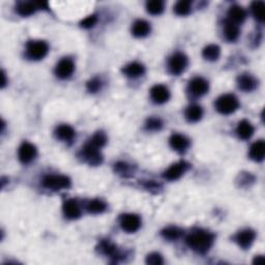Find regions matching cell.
<instances>
[{
	"mask_svg": "<svg viewBox=\"0 0 265 265\" xmlns=\"http://www.w3.org/2000/svg\"><path fill=\"white\" fill-rule=\"evenodd\" d=\"M185 243L194 252L198 254H205L212 248L215 243V234L206 230L196 229L188 235Z\"/></svg>",
	"mask_w": 265,
	"mask_h": 265,
	"instance_id": "cell-1",
	"label": "cell"
},
{
	"mask_svg": "<svg viewBox=\"0 0 265 265\" xmlns=\"http://www.w3.org/2000/svg\"><path fill=\"white\" fill-rule=\"evenodd\" d=\"M215 109L217 112L223 115L233 114L239 109V100L232 93H226V95L217 98L215 102Z\"/></svg>",
	"mask_w": 265,
	"mask_h": 265,
	"instance_id": "cell-2",
	"label": "cell"
},
{
	"mask_svg": "<svg viewBox=\"0 0 265 265\" xmlns=\"http://www.w3.org/2000/svg\"><path fill=\"white\" fill-rule=\"evenodd\" d=\"M49 53V45L42 40L29 41L26 45V57L30 60H42Z\"/></svg>",
	"mask_w": 265,
	"mask_h": 265,
	"instance_id": "cell-3",
	"label": "cell"
},
{
	"mask_svg": "<svg viewBox=\"0 0 265 265\" xmlns=\"http://www.w3.org/2000/svg\"><path fill=\"white\" fill-rule=\"evenodd\" d=\"M42 184L45 189L50 190L53 192H57L60 190H66L71 186L72 182L66 175H59V174H49L46 175L43 178Z\"/></svg>",
	"mask_w": 265,
	"mask_h": 265,
	"instance_id": "cell-4",
	"label": "cell"
},
{
	"mask_svg": "<svg viewBox=\"0 0 265 265\" xmlns=\"http://www.w3.org/2000/svg\"><path fill=\"white\" fill-rule=\"evenodd\" d=\"M79 155L85 163H87L90 166H99L103 163V155L100 153V149L89 142L81 148Z\"/></svg>",
	"mask_w": 265,
	"mask_h": 265,
	"instance_id": "cell-5",
	"label": "cell"
},
{
	"mask_svg": "<svg viewBox=\"0 0 265 265\" xmlns=\"http://www.w3.org/2000/svg\"><path fill=\"white\" fill-rule=\"evenodd\" d=\"M189 66V58L182 52H176L171 55L168 60V69L173 76L182 74Z\"/></svg>",
	"mask_w": 265,
	"mask_h": 265,
	"instance_id": "cell-6",
	"label": "cell"
},
{
	"mask_svg": "<svg viewBox=\"0 0 265 265\" xmlns=\"http://www.w3.org/2000/svg\"><path fill=\"white\" fill-rule=\"evenodd\" d=\"M119 225L124 232L135 233L141 228L142 220L136 214H124L120 216Z\"/></svg>",
	"mask_w": 265,
	"mask_h": 265,
	"instance_id": "cell-7",
	"label": "cell"
},
{
	"mask_svg": "<svg viewBox=\"0 0 265 265\" xmlns=\"http://www.w3.org/2000/svg\"><path fill=\"white\" fill-rule=\"evenodd\" d=\"M209 90V83L202 77H195L189 82L188 91L195 98L205 96Z\"/></svg>",
	"mask_w": 265,
	"mask_h": 265,
	"instance_id": "cell-8",
	"label": "cell"
},
{
	"mask_svg": "<svg viewBox=\"0 0 265 265\" xmlns=\"http://www.w3.org/2000/svg\"><path fill=\"white\" fill-rule=\"evenodd\" d=\"M190 168V164L185 161L177 162L173 165H171L165 172H164V178L169 182H174L181 178Z\"/></svg>",
	"mask_w": 265,
	"mask_h": 265,
	"instance_id": "cell-9",
	"label": "cell"
},
{
	"mask_svg": "<svg viewBox=\"0 0 265 265\" xmlns=\"http://www.w3.org/2000/svg\"><path fill=\"white\" fill-rule=\"evenodd\" d=\"M55 75L60 80H66L71 77L75 72V64L73 59L65 57L59 60L55 66Z\"/></svg>",
	"mask_w": 265,
	"mask_h": 265,
	"instance_id": "cell-10",
	"label": "cell"
},
{
	"mask_svg": "<svg viewBox=\"0 0 265 265\" xmlns=\"http://www.w3.org/2000/svg\"><path fill=\"white\" fill-rule=\"evenodd\" d=\"M256 239V232L252 229H243L238 231L234 235V241L243 250L251 248Z\"/></svg>",
	"mask_w": 265,
	"mask_h": 265,
	"instance_id": "cell-11",
	"label": "cell"
},
{
	"mask_svg": "<svg viewBox=\"0 0 265 265\" xmlns=\"http://www.w3.org/2000/svg\"><path fill=\"white\" fill-rule=\"evenodd\" d=\"M171 93L167 86L163 84H157L150 89V98L154 104L163 105L166 104L170 99Z\"/></svg>",
	"mask_w": 265,
	"mask_h": 265,
	"instance_id": "cell-12",
	"label": "cell"
},
{
	"mask_svg": "<svg viewBox=\"0 0 265 265\" xmlns=\"http://www.w3.org/2000/svg\"><path fill=\"white\" fill-rule=\"evenodd\" d=\"M37 155V149L36 147L30 142H23L18 150V157L22 164H30L33 162Z\"/></svg>",
	"mask_w": 265,
	"mask_h": 265,
	"instance_id": "cell-13",
	"label": "cell"
},
{
	"mask_svg": "<svg viewBox=\"0 0 265 265\" xmlns=\"http://www.w3.org/2000/svg\"><path fill=\"white\" fill-rule=\"evenodd\" d=\"M99 251L103 255L109 257L115 262H117L122 258V254L118 251V248L116 247L110 240H102L99 245Z\"/></svg>",
	"mask_w": 265,
	"mask_h": 265,
	"instance_id": "cell-14",
	"label": "cell"
},
{
	"mask_svg": "<svg viewBox=\"0 0 265 265\" xmlns=\"http://www.w3.org/2000/svg\"><path fill=\"white\" fill-rule=\"evenodd\" d=\"M169 144L173 150H175L179 153H183L189 149V147L191 145V141H190V139L188 137H185L184 135L173 134V135H171V137L169 139Z\"/></svg>",
	"mask_w": 265,
	"mask_h": 265,
	"instance_id": "cell-15",
	"label": "cell"
},
{
	"mask_svg": "<svg viewBox=\"0 0 265 265\" xmlns=\"http://www.w3.org/2000/svg\"><path fill=\"white\" fill-rule=\"evenodd\" d=\"M237 86L245 92H251L258 87V80L251 74H241L237 77Z\"/></svg>",
	"mask_w": 265,
	"mask_h": 265,
	"instance_id": "cell-16",
	"label": "cell"
},
{
	"mask_svg": "<svg viewBox=\"0 0 265 265\" xmlns=\"http://www.w3.org/2000/svg\"><path fill=\"white\" fill-rule=\"evenodd\" d=\"M62 212L68 220H77L81 216V207L75 199L66 200L62 205Z\"/></svg>",
	"mask_w": 265,
	"mask_h": 265,
	"instance_id": "cell-17",
	"label": "cell"
},
{
	"mask_svg": "<svg viewBox=\"0 0 265 265\" xmlns=\"http://www.w3.org/2000/svg\"><path fill=\"white\" fill-rule=\"evenodd\" d=\"M227 17H228V21L234 23L236 25L243 24V23L246 21L247 19V12L244 9L243 6L234 4L230 6V9L228 10L227 13Z\"/></svg>",
	"mask_w": 265,
	"mask_h": 265,
	"instance_id": "cell-18",
	"label": "cell"
},
{
	"mask_svg": "<svg viewBox=\"0 0 265 265\" xmlns=\"http://www.w3.org/2000/svg\"><path fill=\"white\" fill-rule=\"evenodd\" d=\"M146 72L144 65L140 64V62L134 61L131 62V64L127 65L126 66H123L122 68V73L124 76H127L129 78H132V79H136V78L142 77Z\"/></svg>",
	"mask_w": 265,
	"mask_h": 265,
	"instance_id": "cell-19",
	"label": "cell"
},
{
	"mask_svg": "<svg viewBox=\"0 0 265 265\" xmlns=\"http://www.w3.org/2000/svg\"><path fill=\"white\" fill-rule=\"evenodd\" d=\"M150 31H151L150 23L142 19L136 20L132 26V34L135 37L139 38L145 37L150 33Z\"/></svg>",
	"mask_w": 265,
	"mask_h": 265,
	"instance_id": "cell-20",
	"label": "cell"
},
{
	"mask_svg": "<svg viewBox=\"0 0 265 265\" xmlns=\"http://www.w3.org/2000/svg\"><path fill=\"white\" fill-rule=\"evenodd\" d=\"M55 137L62 142H72L76 137V132L68 124H60L55 130Z\"/></svg>",
	"mask_w": 265,
	"mask_h": 265,
	"instance_id": "cell-21",
	"label": "cell"
},
{
	"mask_svg": "<svg viewBox=\"0 0 265 265\" xmlns=\"http://www.w3.org/2000/svg\"><path fill=\"white\" fill-rule=\"evenodd\" d=\"M254 132H255V128L248 120L243 119L238 122L237 128H236V134L239 139L241 140L251 139L252 136L254 135Z\"/></svg>",
	"mask_w": 265,
	"mask_h": 265,
	"instance_id": "cell-22",
	"label": "cell"
},
{
	"mask_svg": "<svg viewBox=\"0 0 265 265\" xmlns=\"http://www.w3.org/2000/svg\"><path fill=\"white\" fill-rule=\"evenodd\" d=\"M203 115H204L203 108L196 104L189 106L185 109V112H184L185 119L191 123H196L200 121L202 117H203Z\"/></svg>",
	"mask_w": 265,
	"mask_h": 265,
	"instance_id": "cell-23",
	"label": "cell"
},
{
	"mask_svg": "<svg viewBox=\"0 0 265 265\" xmlns=\"http://www.w3.org/2000/svg\"><path fill=\"white\" fill-rule=\"evenodd\" d=\"M223 33H224V36L226 38V41H228L230 43L236 42L240 35L239 25H236V24H234V23L226 20Z\"/></svg>",
	"mask_w": 265,
	"mask_h": 265,
	"instance_id": "cell-24",
	"label": "cell"
},
{
	"mask_svg": "<svg viewBox=\"0 0 265 265\" xmlns=\"http://www.w3.org/2000/svg\"><path fill=\"white\" fill-rule=\"evenodd\" d=\"M248 154H250V159L253 160L254 162L257 163L262 162L265 155V143L263 140H258V141L253 143Z\"/></svg>",
	"mask_w": 265,
	"mask_h": 265,
	"instance_id": "cell-25",
	"label": "cell"
},
{
	"mask_svg": "<svg viewBox=\"0 0 265 265\" xmlns=\"http://www.w3.org/2000/svg\"><path fill=\"white\" fill-rule=\"evenodd\" d=\"M202 56L207 61H216L221 56V48L215 44H210L202 50Z\"/></svg>",
	"mask_w": 265,
	"mask_h": 265,
	"instance_id": "cell-26",
	"label": "cell"
},
{
	"mask_svg": "<svg viewBox=\"0 0 265 265\" xmlns=\"http://www.w3.org/2000/svg\"><path fill=\"white\" fill-rule=\"evenodd\" d=\"M161 234L163 238H165L166 240L175 241L182 236L183 231L181 228L176 227V226H169V227L162 230Z\"/></svg>",
	"mask_w": 265,
	"mask_h": 265,
	"instance_id": "cell-27",
	"label": "cell"
},
{
	"mask_svg": "<svg viewBox=\"0 0 265 265\" xmlns=\"http://www.w3.org/2000/svg\"><path fill=\"white\" fill-rule=\"evenodd\" d=\"M37 10L36 3L33 2H20L16 7V12H17L21 17H29L33 16L35 11Z\"/></svg>",
	"mask_w": 265,
	"mask_h": 265,
	"instance_id": "cell-28",
	"label": "cell"
},
{
	"mask_svg": "<svg viewBox=\"0 0 265 265\" xmlns=\"http://www.w3.org/2000/svg\"><path fill=\"white\" fill-rule=\"evenodd\" d=\"M86 209L87 212L91 215H99V214H103L107 209V205L103 200L93 199L88 202L86 205Z\"/></svg>",
	"mask_w": 265,
	"mask_h": 265,
	"instance_id": "cell-29",
	"label": "cell"
},
{
	"mask_svg": "<svg viewBox=\"0 0 265 265\" xmlns=\"http://www.w3.org/2000/svg\"><path fill=\"white\" fill-rule=\"evenodd\" d=\"M146 11L148 14L152 16H159L163 14L165 10V2L162 0H151V1L146 2Z\"/></svg>",
	"mask_w": 265,
	"mask_h": 265,
	"instance_id": "cell-30",
	"label": "cell"
},
{
	"mask_svg": "<svg viewBox=\"0 0 265 265\" xmlns=\"http://www.w3.org/2000/svg\"><path fill=\"white\" fill-rule=\"evenodd\" d=\"M174 12L177 16H181V17H185L191 14L192 12V2L189 0H182V1H178L174 5Z\"/></svg>",
	"mask_w": 265,
	"mask_h": 265,
	"instance_id": "cell-31",
	"label": "cell"
},
{
	"mask_svg": "<svg viewBox=\"0 0 265 265\" xmlns=\"http://www.w3.org/2000/svg\"><path fill=\"white\" fill-rule=\"evenodd\" d=\"M115 172L120 176L123 177H129L132 176L134 173V170H132V166L126 162H118L114 165Z\"/></svg>",
	"mask_w": 265,
	"mask_h": 265,
	"instance_id": "cell-32",
	"label": "cell"
},
{
	"mask_svg": "<svg viewBox=\"0 0 265 265\" xmlns=\"http://www.w3.org/2000/svg\"><path fill=\"white\" fill-rule=\"evenodd\" d=\"M264 9L265 4L263 1H254L251 5L253 17L261 23L264 21Z\"/></svg>",
	"mask_w": 265,
	"mask_h": 265,
	"instance_id": "cell-33",
	"label": "cell"
},
{
	"mask_svg": "<svg viewBox=\"0 0 265 265\" xmlns=\"http://www.w3.org/2000/svg\"><path fill=\"white\" fill-rule=\"evenodd\" d=\"M90 144H92L93 146H96L98 148H102L106 145L107 143V136L104 132L99 131V132H97L95 135H93L88 141Z\"/></svg>",
	"mask_w": 265,
	"mask_h": 265,
	"instance_id": "cell-34",
	"label": "cell"
},
{
	"mask_svg": "<svg viewBox=\"0 0 265 265\" xmlns=\"http://www.w3.org/2000/svg\"><path fill=\"white\" fill-rule=\"evenodd\" d=\"M163 120L159 117H149L145 122V128L150 132H159L163 129Z\"/></svg>",
	"mask_w": 265,
	"mask_h": 265,
	"instance_id": "cell-35",
	"label": "cell"
},
{
	"mask_svg": "<svg viewBox=\"0 0 265 265\" xmlns=\"http://www.w3.org/2000/svg\"><path fill=\"white\" fill-rule=\"evenodd\" d=\"M102 86H103L102 80L99 79V78H92V79H90L86 84V88L90 93H97L98 91L100 90Z\"/></svg>",
	"mask_w": 265,
	"mask_h": 265,
	"instance_id": "cell-36",
	"label": "cell"
},
{
	"mask_svg": "<svg viewBox=\"0 0 265 265\" xmlns=\"http://www.w3.org/2000/svg\"><path fill=\"white\" fill-rule=\"evenodd\" d=\"M97 23H98V16L92 14L80 22V26L84 29H90L92 27H95Z\"/></svg>",
	"mask_w": 265,
	"mask_h": 265,
	"instance_id": "cell-37",
	"label": "cell"
},
{
	"mask_svg": "<svg viewBox=\"0 0 265 265\" xmlns=\"http://www.w3.org/2000/svg\"><path fill=\"white\" fill-rule=\"evenodd\" d=\"M146 263L150 264V265H162V264H164L163 256L159 253H155V252L148 254L146 257Z\"/></svg>",
	"mask_w": 265,
	"mask_h": 265,
	"instance_id": "cell-38",
	"label": "cell"
},
{
	"mask_svg": "<svg viewBox=\"0 0 265 265\" xmlns=\"http://www.w3.org/2000/svg\"><path fill=\"white\" fill-rule=\"evenodd\" d=\"M144 186H145V189L148 191H159V189H160V185L157 182H151V181L146 182L144 183Z\"/></svg>",
	"mask_w": 265,
	"mask_h": 265,
	"instance_id": "cell-39",
	"label": "cell"
},
{
	"mask_svg": "<svg viewBox=\"0 0 265 265\" xmlns=\"http://www.w3.org/2000/svg\"><path fill=\"white\" fill-rule=\"evenodd\" d=\"M264 262V257L263 256H256L254 260H253V263L254 264H261Z\"/></svg>",
	"mask_w": 265,
	"mask_h": 265,
	"instance_id": "cell-40",
	"label": "cell"
},
{
	"mask_svg": "<svg viewBox=\"0 0 265 265\" xmlns=\"http://www.w3.org/2000/svg\"><path fill=\"white\" fill-rule=\"evenodd\" d=\"M1 75H2V82H1V87H2V88H4V87H5V85H6V83H7V80H6V74H5V72H4V71H2Z\"/></svg>",
	"mask_w": 265,
	"mask_h": 265,
	"instance_id": "cell-41",
	"label": "cell"
}]
</instances>
